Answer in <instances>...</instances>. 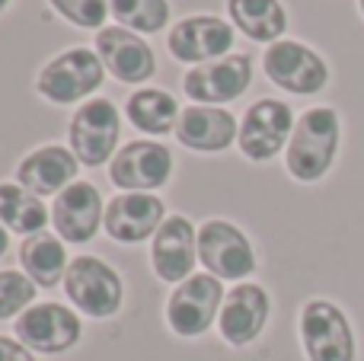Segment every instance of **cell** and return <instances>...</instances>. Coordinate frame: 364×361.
<instances>
[{
	"label": "cell",
	"mask_w": 364,
	"mask_h": 361,
	"mask_svg": "<svg viewBox=\"0 0 364 361\" xmlns=\"http://www.w3.org/2000/svg\"><path fill=\"white\" fill-rule=\"evenodd\" d=\"M339 153V115L329 106H316L297 119L294 134L288 141L284 166L297 183H316L336 163Z\"/></svg>",
	"instance_id": "6da1fadb"
},
{
	"label": "cell",
	"mask_w": 364,
	"mask_h": 361,
	"mask_svg": "<svg viewBox=\"0 0 364 361\" xmlns=\"http://www.w3.org/2000/svg\"><path fill=\"white\" fill-rule=\"evenodd\" d=\"M297 326L307 361H358V339L339 304L326 298L307 301Z\"/></svg>",
	"instance_id": "7a4b0ae2"
},
{
	"label": "cell",
	"mask_w": 364,
	"mask_h": 361,
	"mask_svg": "<svg viewBox=\"0 0 364 361\" xmlns=\"http://www.w3.org/2000/svg\"><path fill=\"white\" fill-rule=\"evenodd\" d=\"M64 294L80 313L93 320H109L119 313L125 288L109 262L96 259V256H77L70 259L68 275H64Z\"/></svg>",
	"instance_id": "3957f363"
},
{
	"label": "cell",
	"mask_w": 364,
	"mask_h": 361,
	"mask_svg": "<svg viewBox=\"0 0 364 361\" xmlns=\"http://www.w3.org/2000/svg\"><path fill=\"white\" fill-rule=\"evenodd\" d=\"M224 288L214 275H192L182 285L173 288L166 301V323L182 339H195L211 330V323L220 317L224 304Z\"/></svg>",
	"instance_id": "277c9868"
},
{
	"label": "cell",
	"mask_w": 364,
	"mask_h": 361,
	"mask_svg": "<svg viewBox=\"0 0 364 361\" xmlns=\"http://www.w3.org/2000/svg\"><path fill=\"white\" fill-rule=\"evenodd\" d=\"M198 259L208 275L224 281H243L256 272V253L246 234L230 221H208L198 230Z\"/></svg>",
	"instance_id": "5b68a950"
},
{
	"label": "cell",
	"mask_w": 364,
	"mask_h": 361,
	"mask_svg": "<svg viewBox=\"0 0 364 361\" xmlns=\"http://www.w3.org/2000/svg\"><path fill=\"white\" fill-rule=\"evenodd\" d=\"M80 317L61 304H32L16 317V339L29 352L42 355H61L80 343Z\"/></svg>",
	"instance_id": "8992f818"
},
{
	"label": "cell",
	"mask_w": 364,
	"mask_h": 361,
	"mask_svg": "<svg viewBox=\"0 0 364 361\" xmlns=\"http://www.w3.org/2000/svg\"><path fill=\"white\" fill-rule=\"evenodd\" d=\"M122 122L109 99H90L70 119V151L83 166H100L119 147Z\"/></svg>",
	"instance_id": "52a82bcc"
},
{
	"label": "cell",
	"mask_w": 364,
	"mask_h": 361,
	"mask_svg": "<svg viewBox=\"0 0 364 361\" xmlns=\"http://www.w3.org/2000/svg\"><path fill=\"white\" fill-rule=\"evenodd\" d=\"M294 112L278 99H259L246 109L240 125V151L256 163L272 160L294 134Z\"/></svg>",
	"instance_id": "ba28073f"
},
{
	"label": "cell",
	"mask_w": 364,
	"mask_h": 361,
	"mask_svg": "<svg viewBox=\"0 0 364 361\" xmlns=\"http://www.w3.org/2000/svg\"><path fill=\"white\" fill-rule=\"evenodd\" d=\"M102 83V61L90 48H70L58 55L38 74V93L51 102H77Z\"/></svg>",
	"instance_id": "9c48e42d"
},
{
	"label": "cell",
	"mask_w": 364,
	"mask_h": 361,
	"mask_svg": "<svg viewBox=\"0 0 364 361\" xmlns=\"http://www.w3.org/2000/svg\"><path fill=\"white\" fill-rule=\"evenodd\" d=\"M265 74L275 80L282 90L297 96L320 93L329 80V68L314 48L301 42H284L278 38L269 51H265Z\"/></svg>",
	"instance_id": "30bf717a"
},
{
	"label": "cell",
	"mask_w": 364,
	"mask_h": 361,
	"mask_svg": "<svg viewBox=\"0 0 364 361\" xmlns=\"http://www.w3.org/2000/svg\"><path fill=\"white\" fill-rule=\"evenodd\" d=\"M109 176L119 189L151 192L173 176V153L157 141H132L112 157Z\"/></svg>",
	"instance_id": "8fae6325"
},
{
	"label": "cell",
	"mask_w": 364,
	"mask_h": 361,
	"mask_svg": "<svg viewBox=\"0 0 364 361\" xmlns=\"http://www.w3.org/2000/svg\"><path fill=\"white\" fill-rule=\"evenodd\" d=\"M269 313H272V301L262 285L243 281V285L230 288L224 304H220V317H218L224 343L237 345V349L256 343L259 333L269 323Z\"/></svg>",
	"instance_id": "7c38bea8"
},
{
	"label": "cell",
	"mask_w": 364,
	"mask_h": 361,
	"mask_svg": "<svg viewBox=\"0 0 364 361\" xmlns=\"http://www.w3.org/2000/svg\"><path fill=\"white\" fill-rule=\"evenodd\" d=\"M106 221L102 195L93 183H70L51 205V224L68 243H90Z\"/></svg>",
	"instance_id": "4fadbf2b"
},
{
	"label": "cell",
	"mask_w": 364,
	"mask_h": 361,
	"mask_svg": "<svg viewBox=\"0 0 364 361\" xmlns=\"http://www.w3.org/2000/svg\"><path fill=\"white\" fill-rule=\"evenodd\" d=\"M195 259H198V234H195L192 221L182 215L166 217L154 234L151 247V262L157 279L170 281V285H182L186 279H192Z\"/></svg>",
	"instance_id": "5bb4252c"
},
{
	"label": "cell",
	"mask_w": 364,
	"mask_h": 361,
	"mask_svg": "<svg viewBox=\"0 0 364 361\" xmlns=\"http://www.w3.org/2000/svg\"><path fill=\"white\" fill-rule=\"evenodd\" d=\"M164 202L151 192H125L106 205V234L119 243H144L164 224Z\"/></svg>",
	"instance_id": "9a60e30c"
},
{
	"label": "cell",
	"mask_w": 364,
	"mask_h": 361,
	"mask_svg": "<svg viewBox=\"0 0 364 361\" xmlns=\"http://www.w3.org/2000/svg\"><path fill=\"white\" fill-rule=\"evenodd\" d=\"M252 80V64L246 55H227L220 61L198 64L186 74V93L195 102H230L243 96Z\"/></svg>",
	"instance_id": "2e32d148"
},
{
	"label": "cell",
	"mask_w": 364,
	"mask_h": 361,
	"mask_svg": "<svg viewBox=\"0 0 364 361\" xmlns=\"http://www.w3.org/2000/svg\"><path fill=\"white\" fill-rule=\"evenodd\" d=\"M77 170H80V160L74 157V151L68 147H38L32 151L23 163L16 166V179L23 189H29L32 195H55L64 192L70 183H77Z\"/></svg>",
	"instance_id": "e0dca14e"
},
{
	"label": "cell",
	"mask_w": 364,
	"mask_h": 361,
	"mask_svg": "<svg viewBox=\"0 0 364 361\" xmlns=\"http://www.w3.org/2000/svg\"><path fill=\"white\" fill-rule=\"evenodd\" d=\"M233 45V32L224 19L218 16H192L173 26L170 32V51L179 61H198L208 64L214 58H227Z\"/></svg>",
	"instance_id": "ac0fdd59"
},
{
	"label": "cell",
	"mask_w": 364,
	"mask_h": 361,
	"mask_svg": "<svg viewBox=\"0 0 364 361\" xmlns=\"http://www.w3.org/2000/svg\"><path fill=\"white\" fill-rule=\"evenodd\" d=\"M96 51H100V61L125 83H144L147 77H154V70H157L154 51L147 48L138 36L122 29V26L102 29L100 36H96Z\"/></svg>",
	"instance_id": "d6986e66"
},
{
	"label": "cell",
	"mask_w": 364,
	"mask_h": 361,
	"mask_svg": "<svg viewBox=\"0 0 364 361\" xmlns=\"http://www.w3.org/2000/svg\"><path fill=\"white\" fill-rule=\"evenodd\" d=\"M176 138L186 147H192V151L218 153V151H227L233 144V138H240V134L230 112L211 109V106H188L179 112Z\"/></svg>",
	"instance_id": "ffe728a7"
},
{
	"label": "cell",
	"mask_w": 364,
	"mask_h": 361,
	"mask_svg": "<svg viewBox=\"0 0 364 361\" xmlns=\"http://www.w3.org/2000/svg\"><path fill=\"white\" fill-rule=\"evenodd\" d=\"M19 262H23V272L38 288H55L58 281H64L70 266L64 243L55 234H48V230L26 237L23 247H19Z\"/></svg>",
	"instance_id": "44dd1931"
},
{
	"label": "cell",
	"mask_w": 364,
	"mask_h": 361,
	"mask_svg": "<svg viewBox=\"0 0 364 361\" xmlns=\"http://www.w3.org/2000/svg\"><path fill=\"white\" fill-rule=\"evenodd\" d=\"M51 221V211L42 205V198L32 195L19 183H0V224L13 234H42Z\"/></svg>",
	"instance_id": "7402d4cb"
},
{
	"label": "cell",
	"mask_w": 364,
	"mask_h": 361,
	"mask_svg": "<svg viewBox=\"0 0 364 361\" xmlns=\"http://www.w3.org/2000/svg\"><path fill=\"white\" fill-rule=\"evenodd\" d=\"M230 16L256 42H278L288 26L284 6L278 0H230Z\"/></svg>",
	"instance_id": "603a6c76"
},
{
	"label": "cell",
	"mask_w": 364,
	"mask_h": 361,
	"mask_svg": "<svg viewBox=\"0 0 364 361\" xmlns=\"http://www.w3.org/2000/svg\"><path fill=\"white\" fill-rule=\"evenodd\" d=\"M128 119L138 131L147 134H166L176 128L179 122V109L176 99L164 90H138V93L128 99Z\"/></svg>",
	"instance_id": "cb8c5ba5"
},
{
	"label": "cell",
	"mask_w": 364,
	"mask_h": 361,
	"mask_svg": "<svg viewBox=\"0 0 364 361\" xmlns=\"http://www.w3.org/2000/svg\"><path fill=\"white\" fill-rule=\"evenodd\" d=\"M112 13L125 29L160 32L170 19V4L166 0H112Z\"/></svg>",
	"instance_id": "d4e9b609"
},
{
	"label": "cell",
	"mask_w": 364,
	"mask_h": 361,
	"mask_svg": "<svg viewBox=\"0 0 364 361\" xmlns=\"http://www.w3.org/2000/svg\"><path fill=\"white\" fill-rule=\"evenodd\" d=\"M36 281L23 272H0V320H10V317H19L32 307L36 301Z\"/></svg>",
	"instance_id": "484cf974"
},
{
	"label": "cell",
	"mask_w": 364,
	"mask_h": 361,
	"mask_svg": "<svg viewBox=\"0 0 364 361\" xmlns=\"http://www.w3.org/2000/svg\"><path fill=\"white\" fill-rule=\"evenodd\" d=\"M51 6L83 29H96L106 19V0H51Z\"/></svg>",
	"instance_id": "4316f807"
},
{
	"label": "cell",
	"mask_w": 364,
	"mask_h": 361,
	"mask_svg": "<svg viewBox=\"0 0 364 361\" xmlns=\"http://www.w3.org/2000/svg\"><path fill=\"white\" fill-rule=\"evenodd\" d=\"M0 361H36V358H32V352L19 339L0 336Z\"/></svg>",
	"instance_id": "83f0119b"
},
{
	"label": "cell",
	"mask_w": 364,
	"mask_h": 361,
	"mask_svg": "<svg viewBox=\"0 0 364 361\" xmlns=\"http://www.w3.org/2000/svg\"><path fill=\"white\" fill-rule=\"evenodd\" d=\"M6 247H10V237H6V227L0 224V256L6 253Z\"/></svg>",
	"instance_id": "f1b7e54d"
},
{
	"label": "cell",
	"mask_w": 364,
	"mask_h": 361,
	"mask_svg": "<svg viewBox=\"0 0 364 361\" xmlns=\"http://www.w3.org/2000/svg\"><path fill=\"white\" fill-rule=\"evenodd\" d=\"M6 4H10V0H0V10H6Z\"/></svg>",
	"instance_id": "f546056e"
},
{
	"label": "cell",
	"mask_w": 364,
	"mask_h": 361,
	"mask_svg": "<svg viewBox=\"0 0 364 361\" xmlns=\"http://www.w3.org/2000/svg\"><path fill=\"white\" fill-rule=\"evenodd\" d=\"M358 4H361V13H364V0H358Z\"/></svg>",
	"instance_id": "4dcf8cb0"
}]
</instances>
